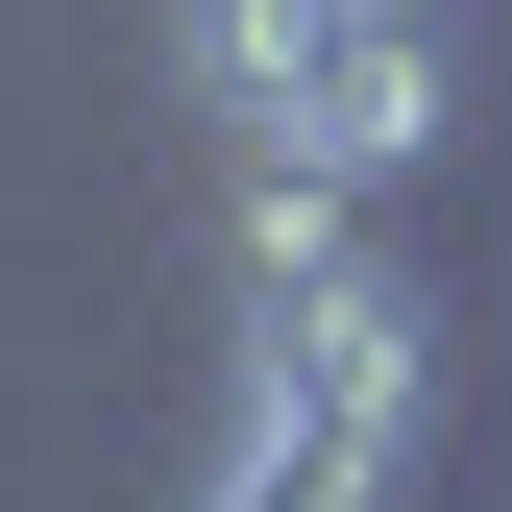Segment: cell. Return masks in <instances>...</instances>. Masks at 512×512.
I'll use <instances>...</instances> for the list:
<instances>
[{"label":"cell","mask_w":512,"mask_h":512,"mask_svg":"<svg viewBox=\"0 0 512 512\" xmlns=\"http://www.w3.org/2000/svg\"><path fill=\"white\" fill-rule=\"evenodd\" d=\"M415 415H439V293L391 269V244L317 269V293H244V391H220L196 512H391Z\"/></svg>","instance_id":"obj_1"},{"label":"cell","mask_w":512,"mask_h":512,"mask_svg":"<svg viewBox=\"0 0 512 512\" xmlns=\"http://www.w3.org/2000/svg\"><path fill=\"white\" fill-rule=\"evenodd\" d=\"M439 98H464V49H439V0H317V49H293V122L269 147H317V171H391L439 147Z\"/></svg>","instance_id":"obj_2"},{"label":"cell","mask_w":512,"mask_h":512,"mask_svg":"<svg viewBox=\"0 0 512 512\" xmlns=\"http://www.w3.org/2000/svg\"><path fill=\"white\" fill-rule=\"evenodd\" d=\"M293 49H317V0H171V98H196L220 147L293 122Z\"/></svg>","instance_id":"obj_3"}]
</instances>
